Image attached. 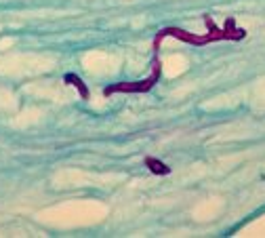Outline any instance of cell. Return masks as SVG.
Wrapping results in <instances>:
<instances>
[{"mask_svg": "<svg viewBox=\"0 0 265 238\" xmlns=\"http://www.w3.org/2000/svg\"><path fill=\"white\" fill-rule=\"evenodd\" d=\"M158 76H160V61L156 59L154 61V74H152V78L139 80V82H124V85L108 87L106 89V95H111V93H143V91H150L152 87H154V82L158 80Z\"/></svg>", "mask_w": 265, "mask_h": 238, "instance_id": "cell-1", "label": "cell"}, {"mask_svg": "<svg viewBox=\"0 0 265 238\" xmlns=\"http://www.w3.org/2000/svg\"><path fill=\"white\" fill-rule=\"evenodd\" d=\"M66 80H67V82H72V85H74V87H78V91H80V95H82V99H87V97H88V91H87V87H85V82H82V80L78 78V76H74V74H67V76H66Z\"/></svg>", "mask_w": 265, "mask_h": 238, "instance_id": "cell-2", "label": "cell"}, {"mask_svg": "<svg viewBox=\"0 0 265 238\" xmlns=\"http://www.w3.org/2000/svg\"><path fill=\"white\" fill-rule=\"evenodd\" d=\"M145 165L150 167L154 173H158V175H162V173H169V167H164L162 163H158V160H154V158H148L145 160Z\"/></svg>", "mask_w": 265, "mask_h": 238, "instance_id": "cell-3", "label": "cell"}]
</instances>
